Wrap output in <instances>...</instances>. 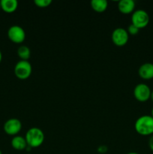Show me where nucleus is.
<instances>
[{"label": "nucleus", "mask_w": 153, "mask_h": 154, "mask_svg": "<svg viewBox=\"0 0 153 154\" xmlns=\"http://www.w3.org/2000/svg\"><path fill=\"white\" fill-rule=\"evenodd\" d=\"M134 128L138 134L143 136L153 135V117L151 115H142L136 120Z\"/></svg>", "instance_id": "obj_1"}, {"label": "nucleus", "mask_w": 153, "mask_h": 154, "mask_svg": "<svg viewBox=\"0 0 153 154\" xmlns=\"http://www.w3.org/2000/svg\"><path fill=\"white\" fill-rule=\"evenodd\" d=\"M25 138L28 147L36 148L43 144L44 141V134L39 128L32 127L27 131Z\"/></svg>", "instance_id": "obj_2"}, {"label": "nucleus", "mask_w": 153, "mask_h": 154, "mask_svg": "<svg viewBox=\"0 0 153 154\" xmlns=\"http://www.w3.org/2000/svg\"><path fill=\"white\" fill-rule=\"evenodd\" d=\"M32 72V65L28 60H20L14 66V74L17 78L26 80L28 78Z\"/></svg>", "instance_id": "obj_3"}, {"label": "nucleus", "mask_w": 153, "mask_h": 154, "mask_svg": "<svg viewBox=\"0 0 153 154\" xmlns=\"http://www.w3.org/2000/svg\"><path fill=\"white\" fill-rule=\"evenodd\" d=\"M131 22L133 25L138 29H142L147 26L149 23L148 14L142 9H138L132 13Z\"/></svg>", "instance_id": "obj_4"}, {"label": "nucleus", "mask_w": 153, "mask_h": 154, "mask_svg": "<svg viewBox=\"0 0 153 154\" xmlns=\"http://www.w3.org/2000/svg\"><path fill=\"white\" fill-rule=\"evenodd\" d=\"M8 37L14 43L21 44L26 38L25 30L20 26L14 25L8 30Z\"/></svg>", "instance_id": "obj_5"}, {"label": "nucleus", "mask_w": 153, "mask_h": 154, "mask_svg": "<svg viewBox=\"0 0 153 154\" xmlns=\"http://www.w3.org/2000/svg\"><path fill=\"white\" fill-rule=\"evenodd\" d=\"M152 90L147 84H138L134 89V96L137 101L144 102L148 101L151 96Z\"/></svg>", "instance_id": "obj_6"}, {"label": "nucleus", "mask_w": 153, "mask_h": 154, "mask_svg": "<svg viewBox=\"0 0 153 154\" xmlns=\"http://www.w3.org/2000/svg\"><path fill=\"white\" fill-rule=\"evenodd\" d=\"M22 129V123L16 118L8 119L4 123L3 129L4 132L8 135L16 136Z\"/></svg>", "instance_id": "obj_7"}, {"label": "nucleus", "mask_w": 153, "mask_h": 154, "mask_svg": "<svg viewBox=\"0 0 153 154\" xmlns=\"http://www.w3.org/2000/svg\"><path fill=\"white\" fill-rule=\"evenodd\" d=\"M112 41L117 46H124L126 45L129 38V34L126 29L124 28H118L115 29L112 32Z\"/></svg>", "instance_id": "obj_8"}, {"label": "nucleus", "mask_w": 153, "mask_h": 154, "mask_svg": "<svg viewBox=\"0 0 153 154\" xmlns=\"http://www.w3.org/2000/svg\"><path fill=\"white\" fill-rule=\"evenodd\" d=\"M140 77L143 80H151L153 78V63H146L141 65L138 70Z\"/></svg>", "instance_id": "obj_9"}, {"label": "nucleus", "mask_w": 153, "mask_h": 154, "mask_svg": "<svg viewBox=\"0 0 153 154\" xmlns=\"http://www.w3.org/2000/svg\"><path fill=\"white\" fill-rule=\"evenodd\" d=\"M118 8L120 12L124 14L133 13L135 8V2L133 0H121L118 2Z\"/></svg>", "instance_id": "obj_10"}, {"label": "nucleus", "mask_w": 153, "mask_h": 154, "mask_svg": "<svg viewBox=\"0 0 153 154\" xmlns=\"http://www.w3.org/2000/svg\"><path fill=\"white\" fill-rule=\"evenodd\" d=\"M1 9L5 13H13L18 7V2L16 0H2L0 1Z\"/></svg>", "instance_id": "obj_11"}, {"label": "nucleus", "mask_w": 153, "mask_h": 154, "mask_svg": "<svg viewBox=\"0 0 153 154\" xmlns=\"http://www.w3.org/2000/svg\"><path fill=\"white\" fill-rule=\"evenodd\" d=\"M12 147L16 150H23L26 149L27 142L26 141V138L20 135H16L10 141Z\"/></svg>", "instance_id": "obj_12"}, {"label": "nucleus", "mask_w": 153, "mask_h": 154, "mask_svg": "<svg viewBox=\"0 0 153 154\" xmlns=\"http://www.w3.org/2000/svg\"><path fill=\"white\" fill-rule=\"evenodd\" d=\"M108 2L106 0H92L91 2V6L94 11L98 13H102L106 9Z\"/></svg>", "instance_id": "obj_13"}, {"label": "nucleus", "mask_w": 153, "mask_h": 154, "mask_svg": "<svg viewBox=\"0 0 153 154\" xmlns=\"http://www.w3.org/2000/svg\"><path fill=\"white\" fill-rule=\"evenodd\" d=\"M17 54L21 60H28L31 56V51L28 47L22 45L17 49Z\"/></svg>", "instance_id": "obj_14"}, {"label": "nucleus", "mask_w": 153, "mask_h": 154, "mask_svg": "<svg viewBox=\"0 0 153 154\" xmlns=\"http://www.w3.org/2000/svg\"><path fill=\"white\" fill-rule=\"evenodd\" d=\"M34 3L39 8H46L52 3L51 0H34Z\"/></svg>", "instance_id": "obj_15"}, {"label": "nucleus", "mask_w": 153, "mask_h": 154, "mask_svg": "<svg viewBox=\"0 0 153 154\" xmlns=\"http://www.w3.org/2000/svg\"><path fill=\"white\" fill-rule=\"evenodd\" d=\"M127 31H128V34L132 35H136L138 32H139L140 29H138L137 27L135 26L134 25H133V24L131 23L128 26Z\"/></svg>", "instance_id": "obj_16"}, {"label": "nucleus", "mask_w": 153, "mask_h": 154, "mask_svg": "<svg viewBox=\"0 0 153 154\" xmlns=\"http://www.w3.org/2000/svg\"><path fill=\"white\" fill-rule=\"evenodd\" d=\"M148 147H149L150 150L153 152V135H151L149 140H148Z\"/></svg>", "instance_id": "obj_17"}, {"label": "nucleus", "mask_w": 153, "mask_h": 154, "mask_svg": "<svg viewBox=\"0 0 153 154\" xmlns=\"http://www.w3.org/2000/svg\"><path fill=\"white\" fill-rule=\"evenodd\" d=\"M2 60V54L1 51H0V63H1Z\"/></svg>", "instance_id": "obj_18"}, {"label": "nucleus", "mask_w": 153, "mask_h": 154, "mask_svg": "<svg viewBox=\"0 0 153 154\" xmlns=\"http://www.w3.org/2000/svg\"><path fill=\"white\" fill-rule=\"evenodd\" d=\"M150 99H151L152 101L153 102V90L152 91V93H151V96H150Z\"/></svg>", "instance_id": "obj_19"}, {"label": "nucleus", "mask_w": 153, "mask_h": 154, "mask_svg": "<svg viewBox=\"0 0 153 154\" xmlns=\"http://www.w3.org/2000/svg\"><path fill=\"white\" fill-rule=\"evenodd\" d=\"M127 154H139V153H136V152H130V153H127Z\"/></svg>", "instance_id": "obj_20"}, {"label": "nucleus", "mask_w": 153, "mask_h": 154, "mask_svg": "<svg viewBox=\"0 0 153 154\" xmlns=\"http://www.w3.org/2000/svg\"><path fill=\"white\" fill-rule=\"evenodd\" d=\"M151 116H152V117H153V107H152V111H151Z\"/></svg>", "instance_id": "obj_21"}, {"label": "nucleus", "mask_w": 153, "mask_h": 154, "mask_svg": "<svg viewBox=\"0 0 153 154\" xmlns=\"http://www.w3.org/2000/svg\"><path fill=\"white\" fill-rule=\"evenodd\" d=\"M0 154H2V151H1V150H0Z\"/></svg>", "instance_id": "obj_22"}, {"label": "nucleus", "mask_w": 153, "mask_h": 154, "mask_svg": "<svg viewBox=\"0 0 153 154\" xmlns=\"http://www.w3.org/2000/svg\"><path fill=\"white\" fill-rule=\"evenodd\" d=\"M0 9H1V5H0Z\"/></svg>", "instance_id": "obj_23"}, {"label": "nucleus", "mask_w": 153, "mask_h": 154, "mask_svg": "<svg viewBox=\"0 0 153 154\" xmlns=\"http://www.w3.org/2000/svg\"><path fill=\"white\" fill-rule=\"evenodd\" d=\"M26 154H31V153H26Z\"/></svg>", "instance_id": "obj_24"}]
</instances>
